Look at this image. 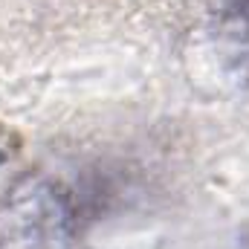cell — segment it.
<instances>
[{"label": "cell", "instance_id": "6da1fadb", "mask_svg": "<svg viewBox=\"0 0 249 249\" xmlns=\"http://www.w3.org/2000/svg\"><path fill=\"white\" fill-rule=\"evenodd\" d=\"M75 214L67 191L26 177L0 203V249H72Z\"/></svg>", "mask_w": 249, "mask_h": 249}, {"label": "cell", "instance_id": "7a4b0ae2", "mask_svg": "<svg viewBox=\"0 0 249 249\" xmlns=\"http://www.w3.org/2000/svg\"><path fill=\"white\" fill-rule=\"evenodd\" d=\"M226 23L232 32L249 41V0H229L226 3Z\"/></svg>", "mask_w": 249, "mask_h": 249}]
</instances>
